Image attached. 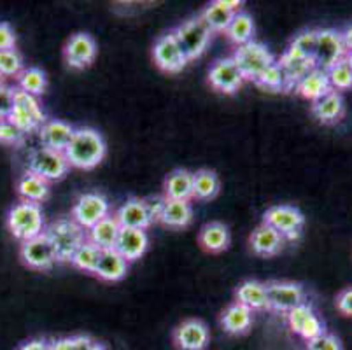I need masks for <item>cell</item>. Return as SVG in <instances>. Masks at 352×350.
<instances>
[{"label": "cell", "mask_w": 352, "mask_h": 350, "mask_svg": "<svg viewBox=\"0 0 352 350\" xmlns=\"http://www.w3.org/2000/svg\"><path fill=\"white\" fill-rule=\"evenodd\" d=\"M74 131H76V128L70 123H67V121L47 120L37 133H39L41 146L51 151L65 153V149L69 147L70 140L74 137Z\"/></svg>", "instance_id": "obj_18"}, {"label": "cell", "mask_w": 352, "mask_h": 350, "mask_svg": "<svg viewBox=\"0 0 352 350\" xmlns=\"http://www.w3.org/2000/svg\"><path fill=\"white\" fill-rule=\"evenodd\" d=\"M268 310L287 314L294 307L307 303L305 287L298 282L289 281H272L267 282Z\"/></svg>", "instance_id": "obj_9"}, {"label": "cell", "mask_w": 352, "mask_h": 350, "mask_svg": "<svg viewBox=\"0 0 352 350\" xmlns=\"http://www.w3.org/2000/svg\"><path fill=\"white\" fill-rule=\"evenodd\" d=\"M18 350H50V342L44 338L30 340V342L23 343V345L18 347Z\"/></svg>", "instance_id": "obj_50"}, {"label": "cell", "mask_w": 352, "mask_h": 350, "mask_svg": "<svg viewBox=\"0 0 352 350\" xmlns=\"http://www.w3.org/2000/svg\"><path fill=\"white\" fill-rule=\"evenodd\" d=\"M20 256L25 266L35 270V272H47L56 263H60L53 243L50 242V239L44 233L35 237V239L27 240V242H21Z\"/></svg>", "instance_id": "obj_11"}, {"label": "cell", "mask_w": 352, "mask_h": 350, "mask_svg": "<svg viewBox=\"0 0 352 350\" xmlns=\"http://www.w3.org/2000/svg\"><path fill=\"white\" fill-rule=\"evenodd\" d=\"M14 89L11 86H2L0 88V121L9 120L12 107H14Z\"/></svg>", "instance_id": "obj_45"}, {"label": "cell", "mask_w": 352, "mask_h": 350, "mask_svg": "<svg viewBox=\"0 0 352 350\" xmlns=\"http://www.w3.org/2000/svg\"><path fill=\"white\" fill-rule=\"evenodd\" d=\"M116 221L121 228H130V230H144L151 226V221L147 216V208L144 200L140 198H128L123 205L114 214Z\"/></svg>", "instance_id": "obj_22"}, {"label": "cell", "mask_w": 352, "mask_h": 350, "mask_svg": "<svg viewBox=\"0 0 352 350\" xmlns=\"http://www.w3.org/2000/svg\"><path fill=\"white\" fill-rule=\"evenodd\" d=\"M345 63H347V65L351 67V70H352V51H349L347 56H345Z\"/></svg>", "instance_id": "obj_52"}, {"label": "cell", "mask_w": 352, "mask_h": 350, "mask_svg": "<svg viewBox=\"0 0 352 350\" xmlns=\"http://www.w3.org/2000/svg\"><path fill=\"white\" fill-rule=\"evenodd\" d=\"M230 242H232V235H230L228 226L223 223H217V221L207 223L198 233V243L201 245V249L207 250V252H212V254L228 249Z\"/></svg>", "instance_id": "obj_25"}, {"label": "cell", "mask_w": 352, "mask_h": 350, "mask_svg": "<svg viewBox=\"0 0 352 350\" xmlns=\"http://www.w3.org/2000/svg\"><path fill=\"white\" fill-rule=\"evenodd\" d=\"M236 303L248 307L251 312L268 310L267 284L259 281H245L235 291Z\"/></svg>", "instance_id": "obj_26"}, {"label": "cell", "mask_w": 352, "mask_h": 350, "mask_svg": "<svg viewBox=\"0 0 352 350\" xmlns=\"http://www.w3.org/2000/svg\"><path fill=\"white\" fill-rule=\"evenodd\" d=\"M284 237L280 235L279 231H275L274 228L268 224L261 223L254 231H252L251 239H249V245L256 256L261 258H272L277 256L280 250L284 249Z\"/></svg>", "instance_id": "obj_19"}, {"label": "cell", "mask_w": 352, "mask_h": 350, "mask_svg": "<svg viewBox=\"0 0 352 350\" xmlns=\"http://www.w3.org/2000/svg\"><path fill=\"white\" fill-rule=\"evenodd\" d=\"M63 56H65V62L70 69H88L97 56V43L91 35L85 34V32L74 34L69 39V43L65 44Z\"/></svg>", "instance_id": "obj_15"}, {"label": "cell", "mask_w": 352, "mask_h": 350, "mask_svg": "<svg viewBox=\"0 0 352 350\" xmlns=\"http://www.w3.org/2000/svg\"><path fill=\"white\" fill-rule=\"evenodd\" d=\"M120 231L121 226L116 221V217L107 216L105 219H102L100 223H97L94 228H89V230L86 231V239L100 250H111L116 247Z\"/></svg>", "instance_id": "obj_29"}, {"label": "cell", "mask_w": 352, "mask_h": 350, "mask_svg": "<svg viewBox=\"0 0 352 350\" xmlns=\"http://www.w3.org/2000/svg\"><path fill=\"white\" fill-rule=\"evenodd\" d=\"M221 181L214 170L200 168L193 172V198L198 201H209L219 195Z\"/></svg>", "instance_id": "obj_31"}, {"label": "cell", "mask_w": 352, "mask_h": 350, "mask_svg": "<svg viewBox=\"0 0 352 350\" xmlns=\"http://www.w3.org/2000/svg\"><path fill=\"white\" fill-rule=\"evenodd\" d=\"M128 274V261L118 252L116 249L102 250L95 274L104 282L123 281Z\"/></svg>", "instance_id": "obj_24"}, {"label": "cell", "mask_w": 352, "mask_h": 350, "mask_svg": "<svg viewBox=\"0 0 352 350\" xmlns=\"http://www.w3.org/2000/svg\"><path fill=\"white\" fill-rule=\"evenodd\" d=\"M153 58H155L156 65L163 72L168 74L181 72L188 65V62H190L186 54H184V51L179 46L174 32H168V34L162 35L156 41L155 47H153Z\"/></svg>", "instance_id": "obj_13"}, {"label": "cell", "mask_w": 352, "mask_h": 350, "mask_svg": "<svg viewBox=\"0 0 352 350\" xmlns=\"http://www.w3.org/2000/svg\"><path fill=\"white\" fill-rule=\"evenodd\" d=\"M232 58L235 60L236 67L240 69L245 81L252 83L258 81L259 76L275 63V56L270 53V50L265 44L256 43V41L236 47Z\"/></svg>", "instance_id": "obj_4"}, {"label": "cell", "mask_w": 352, "mask_h": 350, "mask_svg": "<svg viewBox=\"0 0 352 350\" xmlns=\"http://www.w3.org/2000/svg\"><path fill=\"white\" fill-rule=\"evenodd\" d=\"M147 208V216H149V221L151 224L162 223L163 214H165V207H166V198L165 195H156V197H149L144 200Z\"/></svg>", "instance_id": "obj_43"}, {"label": "cell", "mask_w": 352, "mask_h": 350, "mask_svg": "<svg viewBox=\"0 0 352 350\" xmlns=\"http://www.w3.org/2000/svg\"><path fill=\"white\" fill-rule=\"evenodd\" d=\"M50 182L30 172H25L18 181V195L21 201H27V204L41 205L50 198Z\"/></svg>", "instance_id": "obj_30"}, {"label": "cell", "mask_w": 352, "mask_h": 350, "mask_svg": "<svg viewBox=\"0 0 352 350\" xmlns=\"http://www.w3.org/2000/svg\"><path fill=\"white\" fill-rule=\"evenodd\" d=\"M342 34V39H344V44H345V50L352 51V23L349 25V27H345L344 32H340Z\"/></svg>", "instance_id": "obj_51"}, {"label": "cell", "mask_w": 352, "mask_h": 350, "mask_svg": "<svg viewBox=\"0 0 352 350\" xmlns=\"http://www.w3.org/2000/svg\"><path fill=\"white\" fill-rule=\"evenodd\" d=\"M254 85H258L259 88L268 89V91H291L286 72H284L283 67L277 62H275L274 65L268 67V69L259 76V79Z\"/></svg>", "instance_id": "obj_37"}, {"label": "cell", "mask_w": 352, "mask_h": 350, "mask_svg": "<svg viewBox=\"0 0 352 350\" xmlns=\"http://www.w3.org/2000/svg\"><path fill=\"white\" fill-rule=\"evenodd\" d=\"M100 254H102V250L86 240V242L76 250V254H74L72 259H70V265H72L74 268L81 270V272H86V274H95L98 259H100Z\"/></svg>", "instance_id": "obj_36"}, {"label": "cell", "mask_w": 352, "mask_h": 350, "mask_svg": "<svg viewBox=\"0 0 352 350\" xmlns=\"http://www.w3.org/2000/svg\"><path fill=\"white\" fill-rule=\"evenodd\" d=\"M335 307L345 317H352V285L342 289L335 298Z\"/></svg>", "instance_id": "obj_46"}, {"label": "cell", "mask_w": 352, "mask_h": 350, "mask_svg": "<svg viewBox=\"0 0 352 350\" xmlns=\"http://www.w3.org/2000/svg\"><path fill=\"white\" fill-rule=\"evenodd\" d=\"M74 342L78 345L79 350H109L104 343L97 342V340L89 338V336H74Z\"/></svg>", "instance_id": "obj_48"}, {"label": "cell", "mask_w": 352, "mask_h": 350, "mask_svg": "<svg viewBox=\"0 0 352 350\" xmlns=\"http://www.w3.org/2000/svg\"><path fill=\"white\" fill-rule=\"evenodd\" d=\"M166 200L191 201L193 200V172L186 168H177L166 175L165 184Z\"/></svg>", "instance_id": "obj_23"}, {"label": "cell", "mask_w": 352, "mask_h": 350, "mask_svg": "<svg viewBox=\"0 0 352 350\" xmlns=\"http://www.w3.org/2000/svg\"><path fill=\"white\" fill-rule=\"evenodd\" d=\"M312 314H314V308L310 307L309 301H307V303L298 305V307H294L291 312H287V322H289L291 331H293L294 335H298L302 326L305 324V320L309 319Z\"/></svg>", "instance_id": "obj_42"}, {"label": "cell", "mask_w": 352, "mask_h": 350, "mask_svg": "<svg viewBox=\"0 0 352 350\" xmlns=\"http://www.w3.org/2000/svg\"><path fill=\"white\" fill-rule=\"evenodd\" d=\"M16 46V34L12 27L6 21H0V51L14 50Z\"/></svg>", "instance_id": "obj_47"}, {"label": "cell", "mask_w": 352, "mask_h": 350, "mask_svg": "<svg viewBox=\"0 0 352 350\" xmlns=\"http://www.w3.org/2000/svg\"><path fill=\"white\" fill-rule=\"evenodd\" d=\"M345 56H347V50H345L340 32L333 30V28L318 30V44H316V53H314L318 69H331L333 65L345 60Z\"/></svg>", "instance_id": "obj_12"}, {"label": "cell", "mask_w": 352, "mask_h": 350, "mask_svg": "<svg viewBox=\"0 0 352 350\" xmlns=\"http://www.w3.org/2000/svg\"><path fill=\"white\" fill-rule=\"evenodd\" d=\"M174 35L188 60H197L206 53L212 32L204 23L200 16H195V18H190L188 21L179 25L174 30Z\"/></svg>", "instance_id": "obj_7"}, {"label": "cell", "mask_w": 352, "mask_h": 350, "mask_svg": "<svg viewBox=\"0 0 352 350\" xmlns=\"http://www.w3.org/2000/svg\"><path fill=\"white\" fill-rule=\"evenodd\" d=\"M23 72V60L21 54L16 50L0 51V76L4 77H16Z\"/></svg>", "instance_id": "obj_39"}, {"label": "cell", "mask_w": 352, "mask_h": 350, "mask_svg": "<svg viewBox=\"0 0 352 350\" xmlns=\"http://www.w3.org/2000/svg\"><path fill=\"white\" fill-rule=\"evenodd\" d=\"M328 72L329 85H331L333 91H349L352 88V70L351 67L345 63V60L338 62L337 65H333L331 69L326 70Z\"/></svg>", "instance_id": "obj_38"}, {"label": "cell", "mask_w": 352, "mask_h": 350, "mask_svg": "<svg viewBox=\"0 0 352 350\" xmlns=\"http://www.w3.org/2000/svg\"><path fill=\"white\" fill-rule=\"evenodd\" d=\"M307 350H344V345L337 335L322 333L318 338L307 342Z\"/></svg>", "instance_id": "obj_44"}, {"label": "cell", "mask_w": 352, "mask_h": 350, "mask_svg": "<svg viewBox=\"0 0 352 350\" xmlns=\"http://www.w3.org/2000/svg\"><path fill=\"white\" fill-rule=\"evenodd\" d=\"M310 112L316 120L326 127L338 124L345 118V98L342 93L329 91L319 100L312 102Z\"/></svg>", "instance_id": "obj_17"}, {"label": "cell", "mask_w": 352, "mask_h": 350, "mask_svg": "<svg viewBox=\"0 0 352 350\" xmlns=\"http://www.w3.org/2000/svg\"><path fill=\"white\" fill-rule=\"evenodd\" d=\"M9 121H12L16 127L21 128L28 135L32 131H39L41 127L47 121V118L37 96H32L16 88L14 107L9 116Z\"/></svg>", "instance_id": "obj_5"}, {"label": "cell", "mask_w": 352, "mask_h": 350, "mask_svg": "<svg viewBox=\"0 0 352 350\" xmlns=\"http://www.w3.org/2000/svg\"><path fill=\"white\" fill-rule=\"evenodd\" d=\"M193 221V207L191 201H177V200H166L165 214H163L162 223L168 228H186Z\"/></svg>", "instance_id": "obj_34"}, {"label": "cell", "mask_w": 352, "mask_h": 350, "mask_svg": "<svg viewBox=\"0 0 352 350\" xmlns=\"http://www.w3.org/2000/svg\"><path fill=\"white\" fill-rule=\"evenodd\" d=\"M25 139H27V133L21 128L16 127L12 121H0V144H4V146H21Z\"/></svg>", "instance_id": "obj_40"}, {"label": "cell", "mask_w": 352, "mask_h": 350, "mask_svg": "<svg viewBox=\"0 0 352 350\" xmlns=\"http://www.w3.org/2000/svg\"><path fill=\"white\" fill-rule=\"evenodd\" d=\"M44 235L53 243L60 263H70L76 250L86 242V230H82L72 217H60L46 226Z\"/></svg>", "instance_id": "obj_2"}, {"label": "cell", "mask_w": 352, "mask_h": 350, "mask_svg": "<svg viewBox=\"0 0 352 350\" xmlns=\"http://www.w3.org/2000/svg\"><path fill=\"white\" fill-rule=\"evenodd\" d=\"M225 34L230 43L235 44L236 47L252 43L254 41V21H252V16L245 11H239L233 16L232 23H230L228 30Z\"/></svg>", "instance_id": "obj_32"}, {"label": "cell", "mask_w": 352, "mask_h": 350, "mask_svg": "<svg viewBox=\"0 0 352 350\" xmlns=\"http://www.w3.org/2000/svg\"><path fill=\"white\" fill-rule=\"evenodd\" d=\"M235 14L236 12L225 8V4H223L221 0H216V2H210V4L201 11L200 18L204 19V23L209 27V30L212 32V34H216V32L228 30L230 23H232V19Z\"/></svg>", "instance_id": "obj_33"}, {"label": "cell", "mask_w": 352, "mask_h": 350, "mask_svg": "<svg viewBox=\"0 0 352 350\" xmlns=\"http://www.w3.org/2000/svg\"><path fill=\"white\" fill-rule=\"evenodd\" d=\"M70 165L67 162L65 154L58 151H51L46 147H35L28 154V170L27 172L39 175L47 182L60 181L67 175Z\"/></svg>", "instance_id": "obj_6"}, {"label": "cell", "mask_w": 352, "mask_h": 350, "mask_svg": "<svg viewBox=\"0 0 352 350\" xmlns=\"http://www.w3.org/2000/svg\"><path fill=\"white\" fill-rule=\"evenodd\" d=\"M172 340L179 350H206L210 343V331L204 320L186 319L175 327Z\"/></svg>", "instance_id": "obj_14"}, {"label": "cell", "mask_w": 352, "mask_h": 350, "mask_svg": "<svg viewBox=\"0 0 352 350\" xmlns=\"http://www.w3.org/2000/svg\"><path fill=\"white\" fill-rule=\"evenodd\" d=\"M149 247V237L144 230H130V228H121L120 237L114 249L126 259L128 263L137 261L146 254Z\"/></svg>", "instance_id": "obj_21"}, {"label": "cell", "mask_w": 352, "mask_h": 350, "mask_svg": "<svg viewBox=\"0 0 352 350\" xmlns=\"http://www.w3.org/2000/svg\"><path fill=\"white\" fill-rule=\"evenodd\" d=\"M329 91H333L331 85H329L328 72L322 69H314L312 72L307 74L302 81L296 85L294 93L300 95L302 98L310 102H316L319 98H322L324 95H328Z\"/></svg>", "instance_id": "obj_27"}, {"label": "cell", "mask_w": 352, "mask_h": 350, "mask_svg": "<svg viewBox=\"0 0 352 350\" xmlns=\"http://www.w3.org/2000/svg\"><path fill=\"white\" fill-rule=\"evenodd\" d=\"M244 76L232 56L217 60L209 70V85L219 93L232 95L244 85Z\"/></svg>", "instance_id": "obj_16"}, {"label": "cell", "mask_w": 352, "mask_h": 350, "mask_svg": "<svg viewBox=\"0 0 352 350\" xmlns=\"http://www.w3.org/2000/svg\"><path fill=\"white\" fill-rule=\"evenodd\" d=\"M8 226L12 237L21 240V242L43 235L44 230H46L43 208H41V205L27 204V201L16 204L9 210Z\"/></svg>", "instance_id": "obj_3"}, {"label": "cell", "mask_w": 352, "mask_h": 350, "mask_svg": "<svg viewBox=\"0 0 352 350\" xmlns=\"http://www.w3.org/2000/svg\"><path fill=\"white\" fill-rule=\"evenodd\" d=\"M316 44H318V30H305L293 39V43H291L289 47L296 50L298 53L305 54V56L314 58Z\"/></svg>", "instance_id": "obj_41"}, {"label": "cell", "mask_w": 352, "mask_h": 350, "mask_svg": "<svg viewBox=\"0 0 352 350\" xmlns=\"http://www.w3.org/2000/svg\"><path fill=\"white\" fill-rule=\"evenodd\" d=\"M2 86H6V83H4V77L0 76V88H2Z\"/></svg>", "instance_id": "obj_53"}, {"label": "cell", "mask_w": 352, "mask_h": 350, "mask_svg": "<svg viewBox=\"0 0 352 350\" xmlns=\"http://www.w3.org/2000/svg\"><path fill=\"white\" fill-rule=\"evenodd\" d=\"M63 154L69 165L74 168L94 170L104 162L107 154V144L104 137L94 128H76L72 140Z\"/></svg>", "instance_id": "obj_1"}, {"label": "cell", "mask_w": 352, "mask_h": 350, "mask_svg": "<svg viewBox=\"0 0 352 350\" xmlns=\"http://www.w3.org/2000/svg\"><path fill=\"white\" fill-rule=\"evenodd\" d=\"M263 223L279 231L284 240H298L305 226V216L293 205H274L263 214Z\"/></svg>", "instance_id": "obj_8"}, {"label": "cell", "mask_w": 352, "mask_h": 350, "mask_svg": "<svg viewBox=\"0 0 352 350\" xmlns=\"http://www.w3.org/2000/svg\"><path fill=\"white\" fill-rule=\"evenodd\" d=\"M107 216H111V204L102 193H85L72 208V219L86 231Z\"/></svg>", "instance_id": "obj_10"}, {"label": "cell", "mask_w": 352, "mask_h": 350, "mask_svg": "<svg viewBox=\"0 0 352 350\" xmlns=\"http://www.w3.org/2000/svg\"><path fill=\"white\" fill-rule=\"evenodd\" d=\"M18 89H21V91L39 98V96L44 95L47 89L46 72L37 69V67H28V69H23V72L18 76Z\"/></svg>", "instance_id": "obj_35"}, {"label": "cell", "mask_w": 352, "mask_h": 350, "mask_svg": "<svg viewBox=\"0 0 352 350\" xmlns=\"http://www.w3.org/2000/svg\"><path fill=\"white\" fill-rule=\"evenodd\" d=\"M277 63H279V65L283 67L284 72H286L287 83H289L291 89L296 88V85L302 81L307 74L312 72L314 69H318L314 58L305 56V54L298 53V51L293 50V47H287V50L280 54L279 62Z\"/></svg>", "instance_id": "obj_20"}, {"label": "cell", "mask_w": 352, "mask_h": 350, "mask_svg": "<svg viewBox=\"0 0 352 350\" xmlns=\"http://www.w3.org/2000/svg\"><path fill=\"white\" fill-rule=\"evenodd\" d=\"M221 326L228 335H245L252 326V312L240 303H232L221 314Z\"/></svg>", "instance_id": "obj_28"}, {"label": "cell", "mask_w": 352, "mask_h": 350, "mask_svg": "<svg viewBox=\"0 0 352 350\" xmlns=\"http://www.w3.org/2000/svg\"><path fill=\"white\" fill-rule=\"evenodd\" d=\"M50 350H79L76 342H74V336L70 338H58L50 342Z\"/></svg>", "instance_id": "obj_49"}]
</instances>
